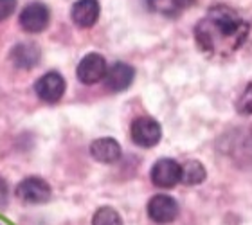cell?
Wrapping results in <instances>:
<instances>
[{
  "label": "cell",
  "instance_id": "obj_2",
  "mask_svg": "<svg viewBox=\"0 0 252 225\" xmlns=\"http://www.w3.org/2000/svg\"><path fill=\"white\" fill-rule=\"evenodd\" d=\"M131 141L135 142L137 146L141 148H152L158 144L160 137H162V130L160 125L152 117H139L131 123Z\"/></svg>",
  "mask_w": 252,
  "mask_h": 225
},
{
  "label": "cell",
  "instance_id": "obj_4",
  "mask_svg": "<svg viewBox=\"0 0 252 225\" xmlns=\"http://www.w3.org/2000/svg\"><path fill=\"white\" fill-rule=\"evenodd\" d=\"M106 60L97 53H90L79 62L78 65V78L85 85H94L106 76Z\"/></svg>",
  "mask_w": 252,
  "mask_h": 225
},
{
  "label": "cell",
  "instance_id": "obj_7",
  "mask_svg": "<svg viewBox=\"0 0 252 225\" xmlns=\"http://www.w3.org/2000/svg\"><path fill=\"white\" fill-rule=\"evenodd\" d=\"M180 171H182V166H179V162H175L173 159H160L153 164L152 182L157 188H175L180 182Z\"/></svg>",
  "mask_w": 252,
  "mask_h": 225
},
{
  "label": "cell",
  "instance_id": "obj_3",
  "mask_svg": "<svg viewBox=\"0 0 252 225\" xmlns=\"http://www.w3.org/2000/svg\"><path fill=\"white\" fill-rule=\"evenodd\" d=\"M51 186L43 178L29 177L24 178L16 186V196L26 204H43L51 198Z\"/></svg>",
  "mask_w": 252,
  "mask_h": 225
},
{
  "label": "cell",
  "instance_id": "obj_10",
  "mask_svg": "<svg viewBox=\"0 0 252 225\" xmlns=\"http://www.w3.org/2000/svg\"><path fill=\"white\" fill-rule=\"evenodd\" d=\"M90 155L103 164H114L121 159V146L112 137H101L90 144Z\"/></svg>",
  "mask_w": 252,
  "mask_h": 225
},
{
  "label": "cell",
  "instance_id": "obj_9",
  "mask_svg": "<svg viewBox=\"0 0 252 225\" xmlns=\"http://www.w3.org/2000/svg\"><path fill=\"white\" fill-rule=\"evenodd\" d=\"M133 76H135V70L128 63H123V62L114 63L106 70V76H105L106 89L112 90V92H123V90H126L131 85Z\"/></svg>",
  "mask_w": 252,
  "mask_h": 225
},
{
  "label": "cell",
  "instance_id": "obj_15",
  "mask_svg": "<svg viewBox=\"0 0 252 225\" xmlns=\"http://www.w3.org/2000/svg\"><path fill=\"white\" fill-rule=\"evenodd\" d=\"M92 225H123V218L114 207H101L95 211Z\"/></svg>",
  "mask_w": 252,
  "mask_h": 225
},
{
  "label": "cell",
  "instance_id": "obj_14",
  "mask_svg": "<svg viewBox=\"0 0 252 225\" xmlns=\"http://www.w3.org/2000/svg\"><path fill=\"white\" fill-rule=\"evenodd\" d=\"M194 0H148V4L152 5V9L164 13V15H177L180 11L193 4Z\"/></svg>",
  "mask_w": 252,
  "mask_h": 225
},
{
  "label": "cell",
  "instance_id": "obj_18",
  "mask_svg": "<svg viewBox=\"0 0 252 225\" xmlns=\"http://www.w3.org/2000/svg\"><path fill=\"white\" fill-rule=\"evenodd\" d=\"M5 204H7V184L0 177V207H4Z\"/></svg>",
  "mask_w": 252,
  "mask_h": 225
},
{
  "label": "cell",
  "instance_id": "obj_16",
  "mask_svg": "<svg viewBox=\"0 0 252 225\" xmlns=\"http://www.w3.org/2000/svg\"><path fill=\"white\" fill-rule=\"evenodd\" d=\"M236 110L240 115H252V83L242 92L236 103Z\"/></svg>",
  "mask_w": 252,
  "mask_h": 225
},
{
  "label": "cell",
  "instance_id": "obj_17",
  "mask_svg": "<svg viewBox=\"0 0 252 225\" xmlns=\"http://www.w3.org/2000/svg\"><path fill=\"white\" fill-rule=\"evenodd\" d=\"M16 0H0V22L9 18L15 13Z\"/></svg>",
  "mask_w": 252,
  "mask_h": 225
},
{
  "label": "cell",
  "instance_id": "obj_8",
  "mask_svg": "<svg viewBox=\"0 0 252 225\" xmlns=\"http://www.w3.org/2000/svg\"><path fill=\"white\" fill-rule=\"evenodd\" d=\"M34 90L40 99L47 101V103H56L65 94V79L58 72H47L36 81Z\"/></svg>",
  "mask_w": 252,
  "mask_h": 225
},
{
  "label": "cell",
  "instance_id": "obj_5",
  "mask_svg": "<svg viewBox=\"0 0 252 225\" xmlns=\"http://www.w3.org/2000/svg\"><path fill=\"white\" fill-rule=\"evenodd\" d=\"M49 7L42 2H32L27 4L20 13V26L27 32H42L49 26Z\"/></svg>",
  "mask_w": 252,
  "mask_h": 225
},
{
  "label": "cell",
  "instance_id": "obj_6",
  "mask_svg": "<svg viewBox=\"0 0 252 225\" xmlns=\"http://www.w3.org/2000/svg\"><path fill=\"white\" fill-rule=\"evenodd\" d=\"M148 216L155 224H169L179 216V204L168 194H155L148 202Z\"/></svg>",
  "mask_w": 252,
  "mask_h": 225
},
{
  "label": "cell",
  "instance_id": "obj_13",
  "mask_svg": "<svg viewBox=\"0 0 252 225\" xmlns=\"http://www.w3.org/2000/svg\"><path fill=\"white\" fill-rule=\"evenodd\" d=\"M205 175L207 173H205L204 164L198 161H188L180 171V182L188 184V186H198L205 180Z\"/></svg>",
  "mask_w": 252,
  "mask_h": 225
},
{
  "label": "cell",
  "instance_id": "obj_1",
  "mask_svg": "<svg viewBox=\"0 0 252 225\" xmlns=\"http://www.w3.org/2000/svg\"><path fill=\"white\" fill-rule=\"evenodd\" d=\"M249 22L229 5H215L198 20L194 40L205 54L227 58L240 51L249 38Z\"/></svg>",
  "mask_w": 252,
  "mask_h": 225
},
{
  "label": "cell",
  "instance_id": "obj_12",
  "mask_svg": "<svg viewBox=\"0 0 252 225\" xmlns=\"http://www.w3.org/2000/svg\"><path fill=\"white\" fill-rule=\"evenodd\" d=\"M40 56H42V51H40L36 43L32 42L18 43L11 51V60L15 63V67L18 68H32L40 62Z\"/></svg>",
  "mask_w": 252,
  "mask_h": 225
},
{
  "label": "cell",
  "instance_id": "obj_11",
  "mask_svg": "<svg viewBox=\"0 0 252 225\" xmlns=\"http://www.w3.org/2000/svg\"><path fill=\"white\" fill-rule=\"evenodd\" d=\"M99 18L97 0H78L72 5V20L79 27H92Z\"/></svg>",
  "mask_w": 252,
  "mask_h": 225
}]
</instances>
